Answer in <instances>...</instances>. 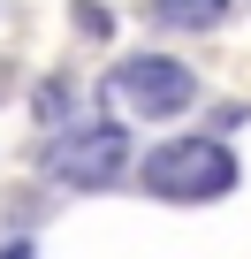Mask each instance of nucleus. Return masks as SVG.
<instances>
[{
	"label": "nucleus",
	"instance_id": "obj_1",
	"mask_svg": "<svg viewBox=\"0 0 251 259\" xmlns=\"http://www.w3.org/2000/svg\"><path fill=\"white\" fill-rule=\"evenodd\" d=\"M107 99L130 114V122H175V114H190V99H198V76H190L183 61L130 54V61H114V69H107Z\"/></svg>",
	"mask_w": 251,
	"mask_h": 259
},
{
	"label": "nucleus",
	"instance_id": "obj_2",
	"mask_svg": "<svg viewBox=\"0 0 251 259\" xmlns=\"http://www.w3.org/2000/svg\"><path fill=\"white\" fill-rule=\"evenodd\" d=\"M145 191H160V198H221V191H236V153L221 145V138H175V145H160V153H145Z\"/></svg>",
	"mask_w": 251,
	"mask_h": 259
},
{
	"label": "nucleus",
	"instance_id": "obj_3",
	"mask_svg": "<svg viewBox=\"0 0 251 259\" xmlns=\"http://www.w3.org/2000/svg\"><path fill=\"white\" fill-rule=\"evenodd\" d=\"M46 168L61 183H76V191H107V183H122L137 168V153H130V130H122V122H91V130H76V138L54 145Z\"/></svg>",
	"mask_w": 251,
	"mask_h": 259
},
{
	"label": "nucleus",
	"instance_id": "obj_4",
	"mask_svg": "<svg viewBox=\"0 0 251 259\" xmlns=\"http://www.w3.org/2000/svg\"><path fill=\"white\" fill-rule=\"evenodd\" d=\"M221 8H228V0H153V16L160 23H183V31H206Z\"/></svg>",
	"mask_w": 251,
	"mask_h": 259
},
{
	"label": "nucleus",
	"instance_id": "obj_5",
	"mask_svg": "<svg viewBox=\"0 0 251 259\" xmlns=\"http://www.w3.org/2000/svg\"><path fill=\"white\" fill-rule=\"evenodd\" d=\"M0 259H38V251H31V236H16V244H0Z\"/></svg>",
	"mask_w": 251,
	"mask_h": 259
}]
</instances>
